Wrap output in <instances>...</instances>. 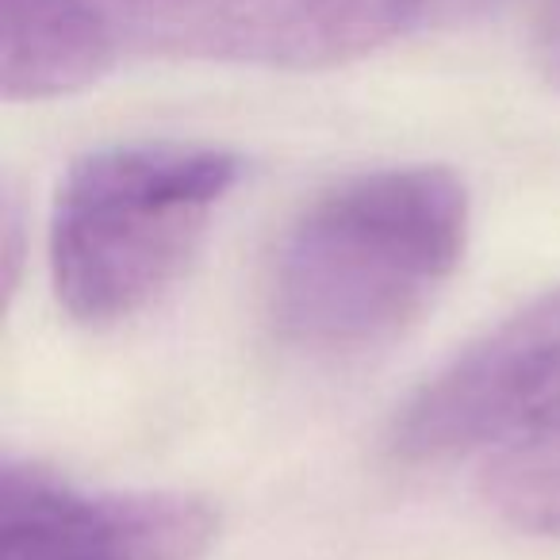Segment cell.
I'll return each instance as SVG.
<instances>
[{"label": "cell", "mask_w": 560, "mask_h": 560, "mask_svg": "<svg viewBox=\"0 0 560 560\" xmlns=\"http://www.w3.org/2000/svg\"><path fill=\"white\" fill-rule=\"evenodd\" d=\"M468 223V188L445 165H388L335 180L277 246L272 335L315 358L384 350L460 269Z\"/></svg>", "instance_id": "cell-1"}, {"label": "cell", "mask_w": 560, "mask_h": 560, "mask_svg": "<svg viewBox=\"0 0 560 560\" xmlns=\"http://www.w3.org/2000/svg\"><path fill=\"white\" fill-rule=\"evenodd\" d=\"M242 158L200 142H119L66 170L50 211V280L85 327H116L185 277Z\"/></svg>", "instance_id": "cell-2"}, {"label": "cell", "mask_w": 560, "mask_h": 560, "mask_svg": "<svg viewBox=\"0 0 560 560\" xmlns=\"http://www.w3.org/2000/svg\"><path fill=\"white\" fill-rule=\"evenodd\" d=\"M560 434V284L468 342L392 422L396 460L499 453Z\"/></svg>", "instance_id": "cell-3"}, {"label": "cell", "mask_w": 560, "mask_h": 560, "mask_svg": "<svg viewBox=\"0 0 560 560\" xmlns=\"http://www.w3.org/2000/svg\"><path fill=\"white\" fill-rule=\"evenodd\" d=\"M119 47L257 70H335L419 27L415 0H96Z\"/></svg>", "instance_id": "cell-4"}, {"label": "cell", "mask_w": 560, "mask_h": 560, "mask_svg": "<svg viewBox=\"0 0 560 560\" xmlns=\"http://www.w3.org/2000/svg\"><path fill=\"white\" fill-rule=\"evenodd\" d=\"M219 511L185 491H85L35 460L0 472V560H200Z\"/></svg>", "instance_id": "cell-5"}, {"label": "cell", "mask_w": 560, "mask_h": 560, "mask_svg": "<svg viewBox=\"0 0 560 560\" xmlns=\"http://www.w3.org/2000/svg\"><path fill=\"white\" fill-rule=\"evenodd\" d=\"M124 55L96 0H0L4 101H58L96 85Z\"/></svg>", "instance_id": "cell-6"}, {"label": "cell", "mask_w": 560, "mask_h": 560, "mask_svg": "<svg viewBox=\"0 0 560 560\" xmlns=\"http://www.w3.org/2000/svg\"><path fill=\"white\" fill-rule=\"evenodd\" d=\"M480 495L518 534L560 541V434L491 453Z\"/></svg>", "instance_id": "cell-7"}, {"label": "cell", "mask_w": 560, "mask_h": 560, "mask_svg": "<svg viewBox=\"0 0 560 560\" xmlns=\"http://www.w3.org/2000/svg\"><path fill=\"white\" fill-rule=\"evenodd\" d=\"M499 4L506 0H415V12H419V27H453L488 16Z\"/></svg>", "instance_id": "cell-8"}, {"label": "cell", "mask_w": 560, "mask_h": 560, "mask_svg": "<svg viewBox=\"0 0 560 560\" xmlns=\"http://www.w3.org/2000/svg\"><path fill=\"white\" fill-rule=\"evenodd\" d=\"M534 50L545 78L560 89V0H545L534 24Z\"/></svg>", "instance_id": "cell-9"}]
</instances>
